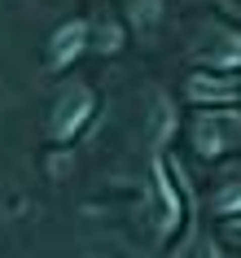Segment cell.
Listing matches in <instances>:
<instances>
[{
    "label": "cell",
    "mask_w": 241,
    "mask_h": 258,
    "mask_svg": "<svg viewBox=\"0 0 241 258\" xmlns=\"http://www.w3.org/2000/svg\"><path fill=\"white\" fill-rule=\"evenodd\" d=\"M193 140L206 158L215 153H228L241 145V114L237 109H215V114H202L198 127H193Z\"/></svg>",
    "instance_id": "6da1fadb"
},
{
    "label": "cell",
    "mask_w": 241,
    "mask_h": 258,
    "mask_svg": "<svg viewBox=\"0 0 241 258\" xmlns=\"http://www.w3.org/2000/svg\"><path fill=\"white\" fill-rule=\"evenodd\" d=\"M88 109H92V92H88L83 83L66 88V92L57 96V109H53V136H57V140H70V136L83 127Z\"/></svg>",
    "instance_id": "7a4b0ae2"
},
{
    "label": "cell",
    "mask_w": 241,
    "mask_h": 258,
    "mask_svg": "<svg viewBox=\"0 0 241 258\" xmlns=\"http://www.w3.org/2000/svg\"><path fill=\"white\" fill-rule=\"evenodd\" d=\"M83 40H88V27H83V22H70V27H62V31L53 35V48H49L53 66H66L70 57L83 48Z\"/></svg>",
    "instance_id": "3957f363"
},
{
    "label": "cell",
    "mask_w": 241,
    "mask_h": 258,
    "mask_svg": "<svg viewBox=\"0 0 241 258\" xmlns=\"http://www.w3.org/2000/svg\"><path fill=\"white\" fill-rule=\"evenodd\" d=\"M188 96H193V101H232V96H237V88H232V83L228 79H193L188 83Z\"/></svg>",
    "instance_id": "277c9868"
},
{
    "label": "cell",
    "mask_w": 241,
    "mask_h": 258,
    "mask_svg": "<svg viewBox=\"0 0 241 258\" xmlns=\"http://www.w3.org/2000/svg\"><path fill=\"white\" fill-rule=\"evenodd\" d=\"M219 210H224V215H232V210H241V188H228L224 197H219Z\"/></svg>",
    "instance_id": "5b68a950"
},
{
    "label": "cell",
    "mask_w": 241,
    "mask_h": 258,
    "mask_svg": "<svg viewBox=\"0 0 241 258\" xmlns=\"http://www.w3.org/2000/svg\"><path fill=\"white\" fill-rule=\"evenodd\" d=\"M232 232H237V236H241V219H237V223H232Z\"/></svg>",
    "instance_id": "8992f818"
}]
</instances>
